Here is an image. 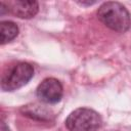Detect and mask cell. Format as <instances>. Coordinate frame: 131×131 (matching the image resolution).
Segmentation results:
<instances>
[{
	"mask_svg": "<svg viewBox=\"0 0 131 131\" xmlns=\"http://www.w3.org/2000/svg\"><path fill=\"white\" fill-rule=\"evenodd\" d=\"M97 16L104 26L119 33H125L131 27V15L120 2H104L98 8Z\"/></svg>",
	"mask_w": 131,
	"mask_h": 131,
	"instance_id": "obj_1",
	"label": "cell"
},
{
	"mask_svg": "<svg viewBox=\"0 0 131 131\" xmlns=\"http://www.w3.org/2000/svg\"><path fill=\"white\" fill-rule=\"evenodd\" d=\"M64 123L70 131H95L101 126L102 121L94 110L79 107L68 116Z\"/></svg>",
	"mask_w": 131,
	"mask_h": 131,
	"instance_id": "obj_2",
	"label": "cell"
},
{
	"mask_svg": "<svg viewBox=\"0 0 131 131\" xmlns=\"http://www.w3.org/2000/svg\"><path fill=\"white\" fill-rule=\"evenodd\" d=\"M34 77V68L29 62H18L12 66L1 79L3 91H14L27 85Z\"/></svg>",
	"mask_w": 131,
	"mask_h": 131,
	"instance_id": "obj_3",
	"label": "cell"
},
{
	"mask_svg": "<svg viewBox=\"0 0 131 131\" xmlns=\"http://www.w3.org/2000/svg\"><path fill=\"white\" fill-rule=\"evenodd\" d=\"M36 94L42 102L54 104L60 101L63 94V88L57 79L46 78L38 85Z\"/></svg>",
	"mask_w": 131,
	"mask_h": 131,
	"instance_id": "obj_4",
	"label": "cell"
},
{
	"mask_svg": "<svg viewBox=\"0 0 131 131\" xmlns=\"http://www.w3.org/2000/svg\"><path fill=\"white\" fill-rule=\"evenodd\" d=\"M7 9V13L19 18H31L34 17L39 11V3L31 0H12L2 1Z\"/></svg>",
	"mask_w": 131,
	"mask_h": 131,
	"instance_id": "obj_5",
	"label": "cell"
},
{
	"mask_svg": "<svg viewBox=\"0 0 131 131\" xmlns=\"http://www.w3.org/2000/svg\"><path fill=\"white\" fill-rule=\"evenodd\" d=\"M18 27L10 20H2L0 23V43L4 45L12 41L18 35Z\"/></svg>",
	"mask_w": 131,
	"mask_h": 131,
	"instance_id": "obj_6",
	"label": "cell"
},
{
	"mask_svg": "<svg viewBox=\"0 0 131 131\" xmlns=\"http://www.w3.org/2000/svg\"><path fill=\"white\" fill-rule=\"evenodd\" d=\"M78 3H80V4H82V5H91V4H94V3H96V1H92V2H78Z\"/></svg>",
	"mask_w": 131,
	"mask_h": 131,
	"instance_id": "obj_7",
	"label": "cell"
}]
</instances>
